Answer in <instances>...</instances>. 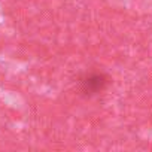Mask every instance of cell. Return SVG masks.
<instances>
[{
    "instance_id": "obj_1",
    "label": "cell",
    "mask_w": 152,
    "mask_h": 152,
    "mask_svg": "<svg viewBox=\"0 0 152 152\" xmlns=\"http://www.w3.org/2000/svg\"><path fill=\"white\" fill-rule=\"evenodd\" d=\"M110 85V76L102 70H87L78 78V91L85 99L100 96Z\"/></svg>"
}]
</instances>
